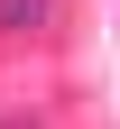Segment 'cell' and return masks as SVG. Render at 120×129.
I'll return each mask as SVG.
<instances>
[{"mask_svg": "<svg viewBox=\"0 0 120 129\" xmlns=\"http://www.w3.org/2000/svg\"><path fill=\"white\" fill-rule=\"evenodd\" d=\"M0 28H9V37H28V28H46V0H0Z\"/></svg>", "mask_w": 120, "mask_h": 129, "instance_id": "6da1fadb", "label": "cell"}, {"mask_svg": "<svg viewBox=\"0 0 120 129\" xmlns=\"http://www.w3.org/2000/svg\"><path fill=\"white\" fill-rule=\"evenodd\" d=\"M0 129H46V120H0Z\"/></svg>", "mask_w": 120, "mask_h": 129, "instance_id": "7a4b0ae2", "label": "cell"}]
</instances>
